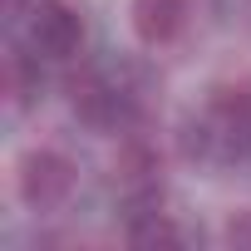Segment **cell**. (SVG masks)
I'll return each instance as SVG.
<instances>
[{"label": "cell", "mask_w": 251, "mask_h": 251, "mask_svg": "<svg viewBox=\"0 0 251 251\" xmlns=\"http://www.w3.org/2000/svg\"><path fill=\"white\" fill-rule=\"evenodd\" d=\"M143 79L133 64H94L84 79H74V113L94 133H128L143 118Z\"/></svg>", "instance_id": "2"}, {"label": "cell", "mask_w": 251, "mask_h": 251, "mask_svg": "<svg viewBox=\"0 0 251 251\" xmlns=\"http://www.w3.org/2000/svg\"><path fill=\"white\" fill-rule=\"evenodd\" d=\"M79 187V168L59 148H30L15 168V192L30 212H59Z\"/></svg>", "instance_id": "4"}, {"label": "cell", "mask_w": 251, "mask_h": 251, "mask_svg": "<svg viewBox=\"0 0 251 251\" xmlns=\"http://www.w3.org/2000/svg\"><path fill=\"white\" fill-rule=\"evenodd\" d=\"M177 148L197 168L251 163V84H217L177 128Z\"/></svg>", "instance_id": "1"}, {"label": "cell", "mask_w": 251, "mask_h": 251, "mask_svg": "<svg viewBox=\"0 0 251 251\" xmlns=\"http://www.w3.org/2000/svg\"><path fill=\"white\" fill-rule=\"evenodd\" d=\"M15 50L35 54L40 64H69L84 50V15L74 0H15Z\"/></svg>", "instance_id": "3"}, {"label": "cell", "mask_w": 251, "mask_h": 251, "mask_svg": "<svg viewBox=\"0 0 251 251\" xmlns=\"http://www.w3.org/2000/svg\"><path fill=\"white\" fill-rule=\"evenodd\" d=\"M187 15H192L187 0H133V10H128L133 35H138L148 50H168V45L187 30Z\"/></svg>", "instance_id": "5"}]
</instances>
